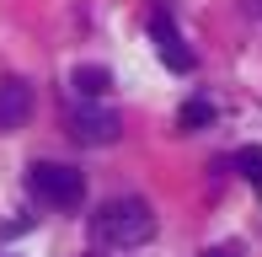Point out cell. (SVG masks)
<instances>
[{
    "instance_id": "6",
    "label": "cell",
    "mask_w": 262,
    "mask_h": 257,
    "mask_svg": "<svg viewBox=\"0 0 262 257\" xmlns=\"http://www.w3.org/2000/svg\"><path fill=\"white\" fill-rule=\"evenodd\" d=\"M70 80H75V91H80L86 102H97V97H107V91H113V70H102V65H80Z\"/></svg>"
},
{
    "instance_id": "3",
    "label": "cell",
    "mask_w": 262,
    "mask_h": 257,
    "mask_svg": "<svg viewBox=\"0 0 262 257\" xmlns=\"http://www.w3.org/2000/svg\"><path fill=\"white\" fill-rule=\"evenodd\" d=\"M70 134L80 139V145H113L118 134H123V123H118V113L113 108H75L70 113Z\"/></svg>"
},
{
    "instance_id": "8",
    "label": "cell",
    "mask_w": 262,
    "mask_h": 257,
    "mask_svg": "<svg viewBox=\"0 0 262 257\" xmlns=\"http://www.w3.org/2000/svg\"><path fill=\"white\" fill-rule=\"evenodd\" d=\"M209 118H214V108H209L204 97H193V102H187L182 113H177V128H204Z\"/></svg>"
},
{
    "instance_id": "1",
    "label": "cell",
    "mask_w": 262,
    "mask_h": 257,
    "mask_svg": "<svg viewBox=\"0 0 262 257\" xmlns=\"http://www.w3.org/2000/svg\"><path fill=\"white\" fill-rule=\"evenodd\" d=\"M97 236L113 247H139V241L156 236V215H150L145 198H113L97 209Z\"/></svg>"
},
{
    "instance_id": "9",
    "label": "cell",
    "mask_w": 262,
    "mask_h": 257,
    "mask_svg": "<svg viewBox=\"0 0 262 257\" xmlns=\"http://www.w3.org/2000/svg\"><path fill=\"white\" fill-rule=\"evenodd\" d=\"M204 257H235V252H230V247H209Z\"/></svg>"
},
{
    "instance_id": "4",
    "label": "cell",
    "mask_w": 262,
    "mask_h": 257,
    "mask_svg": "<svg viewBox=\"0 0 262 257\" xmlns=\"http://www.w3.org/2000/svg\"><path fill=\"white\" fill-rule=\"evenodd\" d=\"M150 38H156L161 59L171 65V70H193V49L182 43V32L171 27V16H166V11H156V16H150Z\"/></svg>"
},
{
    "instance_id": "5",
    "label": "cell",
    "mask_w": 262,
    "mask_h": 257,
    "mask_svg": "<svg viewBox=\"0 0 262 257\" xmlns=\"http://www.w3.org/2000/svg\"><path fill=\"white\" fill-rule=\"evenodd\" d=\"M32 118V86L27 80H6L0 86V128H21Z\"/></svg>"
},
{
    "instance_id": "2",
    "label": "cell",
    "mask_w": 262,
    "mask_h": 257,
    "mask_svg": "<svg viewBox=\"0 0 262 257\" xmlns=\"http://www.w3.org/2000/svg\"><path fill=\"white\" fill-rule=\"evenodd\" d=\"M27 188L38 193L49 209H75L80 198H86V177H80L75 166H64V161H32Z\"/></svg>"
},
{
    "instance_id": "7",
    "label": "cell",
    "mask_w": 262,
    "mask_h": 257,
    "mask_svg": "<svg viewBox=\"0 0 262 257\" xmlns=\"http://www.w3.org/2000/svg\"><path fill=\"white\" fill-rule=\"evenodd\" d=\"M235 166H241V177L262 193V145H241L235 150Z\"/></svg>"
}]
</instances>
